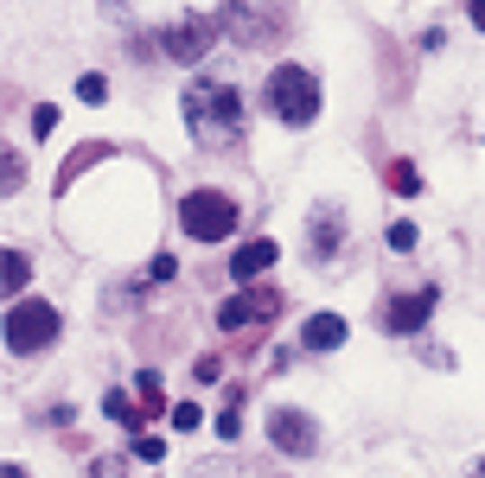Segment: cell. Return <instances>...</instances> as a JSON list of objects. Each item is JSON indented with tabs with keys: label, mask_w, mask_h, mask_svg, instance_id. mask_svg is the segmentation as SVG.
<instances>
[{
	"label": "cell",
	"mask_w": 485,
	"mask_h": 478,
	"mask_svg": "<svg viewBox=\"0 0 485 478\" xmlns=\"http://www.w3.org/2000/svg\"><path fill=\"white\" fill-rule=\"evenodd\" d=\"M390 191H396V198H415V191H422V173H415L409 160H396V166H390Z\"/></svg>",
	"instance_id": "9a60e30c"
},
{
	"label": "cell",
	"mask_w": 485,
	"mask_h": 478,
	"mask_svg": "<svg viewBox=\"0 0 485 478\" xmlns=\"http://www.w3.org/2000/svg\"><path fill=\"white\" fill-rule=\"evenodd\" d=\"M435 306H441V288H415V294H396V300L383 306V325H390L396 338H409V332H422V325L435 319Z\"/></svg>",
	"instance_id": "9c48e42d"
},
{
	"label": "cell",
	"mask_w": 485,
	"mask_h": 478,
	"mask_svg": "<svg viewBox=\"0 0 485 478\" xmlns=\"http://www.w3.org/2000/svg\"><path fill=\"white\" fill-rule=\"evenodd\" d=\"M0 173H7V179H0V191H7V198H20V185H26V166H20V154H13V147L0 154Z\"/></svg>",
	"instance_id": "2e32d148"
},
{
	"label": "cell",
	"mask_w": 485,
	"mask_h": 478,
	"mask_svg": "<svg viewBox=\"0 0 485 478\" xmlns=\"http://www.w3.org/2000/svg\"><path fill=\"white\" fill-rule=\"evenodd\" d=\"M103 415H109V421H121V428H141V421H148V402H141V395L109 389V395H103Z\"/></svg>",
	"instance_id": "7c38bea8"
},
{
	"label": "cell",
	"mask_w": 485,
	"mask_h": 478,
	"mask_svg": "<svg viewBox=\"0 0 485 478\" xmlns=\"http://www.w3.org/2000/svg\"><path fill=\"white\" fill-rule=\"evenodd\" d=\"M58 332H64L58 306H45V300H13L7 306V351L13 358H32V351L58 345Z\"/></svg>",
	"instance_id": "5b68a950"
},
{
	"label": "cell",
	"mask_w": 485,
	"mask_h": 478,
	"mask_svg": "<svg viewBox=\"0 0 485 478\" xmlns=\"http://www.w3.org/2000/svg\"><path fill=\"white\" fill-rule=\"evenodd\" d=\"M301 345H307V351H338V345H345V319H338V313H313V319L301 325Z\"/></svg>",
	"instance_id": "8fae6325"
},
{
	"label": "cell",
	"mask_w": 485,
	"mask_h": 478,
	"mask_svg": "<svg viewBox=\"0 0 485 478\" xmlns=\"http://www.w3.org/2000/svg\"><path fill=\"white\" fill-rule=\"evenodd\" d=\"M173 275H179V261H173V255H154V268H148V281H154V288H166Z\"/></svg>",
	"instance_id": "44dd1931"
},
{
	"label": "cell",
	"mask_w": 485,
	"mask_h": 478,
	"mask_svg": "<svg viewBox=\"0 0 485 478\" xmlns=\"http://www.w3.org/2000/svg\"><path fill=\"white\" fill-rule=\"evenodd\" d=\"M338 243H345V230H338V217H326V211H319V217H313V255H332Z\"/></svg>",
	"instance_id": "5bb4252c"
},
{
	"label": "cell",
	"mask_w": 485,
	"mask_h": 478,
	"mask_svg": "<svg viewBox=\"0 0 485 478\" xmlns=\"http://www.w3.org/2000/svg\"><path fill=\"white\" fill-rule=\"evenodd\" d=\"M268 447H282L294 459H313L319 453V428L307 408H268Z\"/></svg>",
	"instance_id": "52a82bcc"
},
{
	"label": "cell",
	"mask_w": 485,
	"mask_h": 478,
	"mask_svg": "<svg viewBox=\"0 0 485 478\" xmlns=\"http://www.w3.org/2000/svg\"><path fill=\"white\" fill-rule=\"evenodd\" d=\"M77 96H84V102H103V96H109V84H103V77H84V84H77Z\"/></svg>",
	"instance_id": "603a6c76"
},
{
	"label": "cell",
	"mask_w": 485,
	"mask_h": 478,
	"mask_svg": "<svg viewBox=\"0 0 485 478\" xmlns=\"http://www.w3.org/2000/svg\"><path fill=\"white\" fill-rule=\"evenodd\" d=\"M415 243H422V230H415V224H390V249H396V255H409Z\"/></svg>",
	"instance_id": "ffe728a7"
},
{
	"label": "cell",
	"mask_w": 485,
	"mask_h": 478,
	"mask_svg": "<svg viewBox=\"0 0 485 478\" xmlns=\"http://www.w3.org/2000/svg\"><path fill=\"white\" fill-rule=\"evenodd\" d=\"M218 32H224V20H211V13H185V20H173V26H166V39H160V45H166V58H173V64H198L204 51L218 45Z\"/></svg>",
	"instance_id": "8992f818"
},
{
	"label": "cell",
	"mask_w": 485,
	"mask_h": 478,
	"mask_svg": "<svg viewBox=\"0 0 485 478\" xmlns=\"http://www.w3.org/2000/svg\"><path fill=\"white\" fill-rule=\"evenodd\" d=\"M185 428H198V402H179L173 408V434H185Z\"/></svg>",
	"instance_id": "7402d4cb"
},
{
	"label": "cell",
	"mask_w": 485,
	"mask_h": 478,
	"mask_svg": "<svg viewBox=\"0 0 485 478\" xmlns=\"http://www.w3.org/2000/svg\"><path fill=\"white\" fill-rule=\"evenodd\" d=\"M294 20H288V0H230L224 7V32L237 45H274Z\"/></svg>",
	"instance_id": "3957f363"
},
{
	"label": "cell",
	"mask_w": 485,
	"mask_h": 478,
	"mask_svg": "<svg viewBox=\"0 0 485 478\" xmlns=\"http://www.w3.org/2000/svg\"><path fill=\"white\" fill-rule=\"evenodd\" d=\"M179 224H185V236L192 243H224L230 230H237V198H224V191H185L179 198Z\"/></svg>",
	"instance_id": "277c9868"
},
{
	"label": "cell",
	"mask_w": 485,
	"mask_h": 478,
	"mask_svg": "<svg viewBox=\"0 0 485 478\" xmlns=\"http://www.w3.org/2000/svg\"><path fill=\"white\" fill-rule=\"evenodd\" d=\"M185 128H192V141H198L204 154L237 147V141H243V96H237V84H224V77H192V84H185Z\"/></svg>",
	"instance_id": "6da1fadb"
},
{
	"label": "cell",
	"mask_w": 485,
	"mask_h": 478,
	"mask_svg": "<svg viewBox=\"0 0 485 478\" xmlns=\"http://www.w3.org/2000/svg\"><path fill=\"white\" fill-rule=\"evenodd\" d=\"M90 478H121V459H90Z\"/></svg>",
	"instance_id": "d4e9b609"
},
{
	"label": "cell",
	"mask_w": 485,
	"mask_h": 478,
	"mask_svg": "<svg viewBox=\"0 0 485 478\" xmlns=\"http://www.w3.org/2000/svg\"><path fill=\"white\" fill-rule=\"evenodd\" d=\"M466 478H485V459H479V465H472V472H466Z\"/></svg>",
	"instance_id": "83f0119b"
},
{
	"label": "cell",
	"mask_w": 485,
	"mask_h": 478,
	"mask_svg": "<svg viewBox=\"0 0 485 478\" xmlns=\"http://www.w3.org/2000/svg\"><path fill=\"white\" fill-rule=\"evenodd\" d=\"M0 275H7V294L20 300V288L32 281V261H26V249H7V255H0Z\"/></svg>",
	"instance_id": "4fadbf2b"
},
{
	"label": "cell",
	"mask_w": 485,
	"mask_h": 478,
	"mask_svg": "<svg viewBox=\"0 0 485 478\" xmlns=\"http://www.w3.org/2000/svg\"><path fill=\"white\" fill-rule=\"evenodd\" d=\"M134 459L160 465V459H166V440H160V434H134Z\"/></svg>",
	"instance_id": "ac0fdd59"
},
{
	"label": "cell",
	"mask_w": 485,
	"mask_h": 478,
	"mask_svg": "<svg viewBox=\"0 0 485 478\" xmlns=\"http://www.w3.org/2000/svg\"><path fill=\"white\" fill-rule=\"evenodd\" d=\"M466 13H472V26L485 32V0H466Z\"/></svg>",
	"instance_id": "484cf974"
},
{
	"label": "cell",
	"mask_w": 485,
	"mask_h": 478,
	"mask_svg": "<svg viewBox=\"0 0 485 478\" xmlns=\"http://www.w3.org/2000/svg\"><path fill=\"white\" fill-rule=\"evenodd\" d=\"M0 478H32V472H26V465H7V472H0Z\"/></svg>",
	"instance_id": "4316f807"
},
{
	"label": "cell",
	"mask_w": 485,
	"mask_h": 478,
	"mask_svg": "<svg viewBox=\"0 0 485 478\" xmlns=\"http://www.w3.org/2000/svg\"><path fill=\"white\" fill-rule=\"evenodd\" d=\"M134 395H141L148 408H160V402H166V395H160V376H154V370H141V376H134Z\"/></svg>",
	"instance_id": "d6986e66"
},
{
	"label": "cell",
	"mask_w": 485,
	"mask_h": 478,
	"mask_svg": "<svg viewBox=\"0 0 485 478\" xmlns=\"http://www.w3.org/2000/svg\"><path fill=\"white\" fill-rule=\"evenodd\" d=\"M262 102L282 128H313L319 121V77L307 64H274L268 84H262Z\"/></svg>",
	"instance_id": "7a4b0ae2"
},
{
	"label": "cell",
	"mask_w": 485,
	"mask_h": 478,
	"mask_svg": "<svg viewBox=\"0 0 485 478\" xmlns=\"http://www.w3.org/2000/svg\"><path fill=\"white\" fill-rule=\"evenodd\" d=\"M237 408H243V395L230 389V395H224V408H218V434H224V440H237V434H243V428H237Z\"/></svg>",
	"instance_id": "e0dca14e"
},
{
	"label": "cell",
	"mask_w": 485,
	"mask_h": 478,
	"mask_svg": "<svg viewBox=\"0 0 485 478\" xmlns=\"http://www.w3.org/2000/svg\"><path fill=\"white\" fill-rule=\"evenodd\" d=\"M51 128H58V109H51V102H45V109H32V134H51Z\"/></svg>",
	"instance_id": "cb8c5ba5"
},
{
	"label": "cell",
	"mask_w": 485,
	"mask_h": 478,
	"mask_svg": "<svg viewBox=\"0 0 485 478\" xmlns=\"http://www.w3.org/2000/svg\"><path fill=\"white\" fill-rule=\"evenodd\" d=\"M274 313H282V288H243V294H230L218 306V325L224 332H243V325H262Z\"/></svg>",
	"instance_id": "ba28073f"
},
{
	"label": "cell",
	"mask_w": 485,
	"mask_h": 478,
	"mask_svg": "<svg viewBox=\"0 0 485 478\" xmlns=\"http://www.w3.org/2000/svg\"><path fill=\"white\" fill-rule=\"evenodd\" d=\"M274 261H282V243H274V236H256V243H243V249L230 255V281H237V288H256Z\"/></svg>",
	"instance_id": "30bf717a"
}]
</instances>
